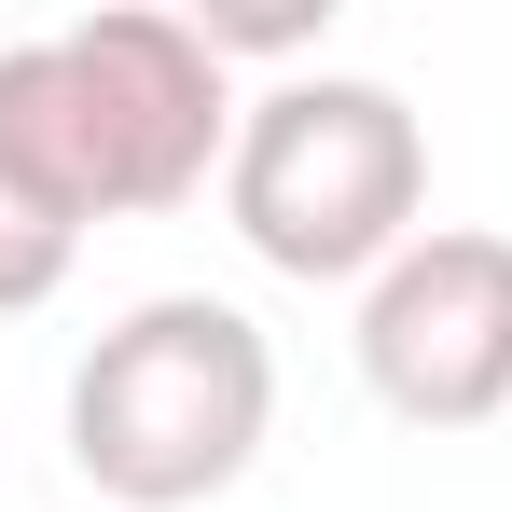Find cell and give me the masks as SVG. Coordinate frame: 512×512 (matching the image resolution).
I'll return each mask as SVG.
<instances>
[{"label": "cell", "instance_id": "8992f818", "mask_svg": "<svg viewBox=\"0 0 512 512\" xmlns=\"http://www.w3.org/2000/svg\"><path fill=\"white\" fill-rule=\"evenodd\" d=\"M333 14H305V0H263V14H194V42L208 56H277V42H319Z\"/></svg>", "mask_w": 512, "mask_h": 512}, {"label": "cell", "instance_id": "7a4b0ae2", "mask_svg": "<svg viewBox=\"0 0 512 512\" xmlns=\"http://www.w3.org/2000/svg\"><path fill=\"white\" fill-rule=\"evenodd\" d=\"M277 429V346L222 291H153L84 346L70 374V471L111 512H194L222 499Z\"/></svg>", "mask_w": 512, "mask_h": 512}, {"label": "cell", "instance_id": "5b68a950", "mask_svg": "<svg viewBox=\"0 0 512 512\" xmlns=\"http://www.w3.org/2000/svg\"><path fill=\"white\" fill-rule=\"evenodd\" d=\"M70 250H84V236H70V222H56L28 180H0V319H28V305L70 277Z\"/></svg>", "mask_w": 512, "mask_h": 512}, {"label": "cell", "instance_id": "6da1fadb", "mask_svg": "<svg viewBox=\"0 0 512 512\" xmlns=\"http://www.w3.org/2000/svg\"><path fill=\"white\" fill-rule=\"evenodd\" d=\"M208 167H236V97H222V56L194 42V14L111 0L84 28L0 56V180H28L70 236L194 208Z\"/></svg>", "mask_w": 512, "mask_h": 512}, {"label": "cell", "instance_id": "277c9868", "mask_svg": "<svg viewBox=\"0 0 512 512\" xmlns=\"http://www.w3.org/2000/svg\"><path fill=\"white\" fill-rule=\"evenodd\" d=\"M360 374L402 429H485L512 402V236L429 222L360 291Z\"/></svg>", "mask_w": 512, "mask_h": 512}, {"label": "cell", "instance_id": "3957f363", "mask_svg": "<svg viewBox=\"0 0 512 512\" xmlns=\"http://www.w3.org/2000/svg\"><path fill=\"white\" fill-rule=\"evenodd\" d=\"M222 208L277 277L333 291V277H388L416 250L429 208V125L402 111V84H360V70H305L236 111V167H222Z\"/></svg>", "mask_w": 512, "mask_h": 512}]
</instances>
